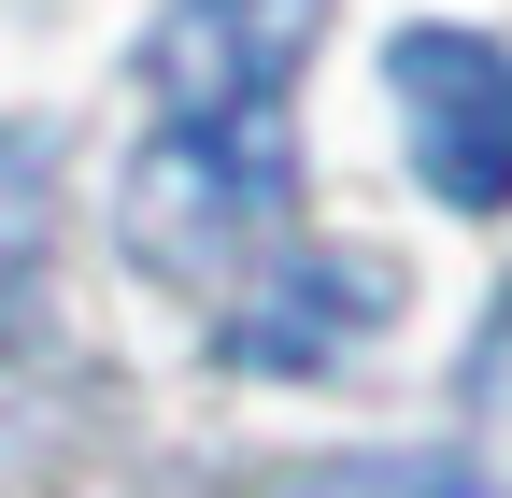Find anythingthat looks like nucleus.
Here are the masks:
<instances>
[{"label":"nucleus","mask_w":512,"mask_h":498,"mask_svg":"<svg viewBox=\"0 0 512 498\" xmlns=\"http://www.w3.org/2000/svg\"><path fill=\"white\" fill-rule=\"evenodd\" d=\"M370 328H384V271L370 257H271L256 299L228 314V356L242 370H342Z\"/></svg>","instance_id":"nucleus-3"},{"label":"nucleus","mask_w":512,"mask_h":498,"mask_svg":"<svg viewBox=\"0 0 512 498\" xmlns=\"http://www.w3.org/2000/svg\"><path fill=\"white\" fill-rule=\"evenodd\" d=\"M384 100H399L413 185L441 214H512V43H484L456 15H413L384 43Z\"/></svg>","instance_id":"nucleus-1"},{"label":"nucleus","mask_w":512,"mask_h":498,"mask_svg":"<svg viewBox=\"0 0 512 498\" xmlns=\"http://www.w3.org/2000/svg\"><path fill=\"white\" fill-rule=\"evenodd\" d=\"M285 498H498L470 456H328L313 484H285Z\"/></svg>","instance_id":"nucleus-4"},{"label":"nucleus","mask_w":512,"mask_h":498,"mask_svg":"<svg viewBox=\"0 0 512 498\" xmlns=\"http://www.w3.org/2000/svg\"><path fill=\"white\" fill-rule=\"evenodd\" d=\"M43 228H57V200H43V157H29V143H0V314L29 299V271H43Z\"/></svg>","instance_id":"nucleus-5"},{"label":"nucleus","mask_w":512,"mask_h":498,"mask_svg":"<svg viewBox=\"0 0 512 498\" xmlns=\"http://www.w3.org/2000/svg\"><path fill=\"white\" fill-rule=\"evenodd\" d=\"M470 413H484V442L512 456V285H498V314H484V342H470Z\"/></svg>","instance_id":"nucleus-6"},{"label":"nucleus","mask_w":512,"mask_h":498,"mask_svg":"<svg viewBox=\"0 0 512 498\" xmlns=\"http://www.w3.org/2000/svg\"><path fill=\"white\" fill-rule=\"evenodd\" d=\"M328 0H171L143 29V86L157 114H242V100H299Z\"/></svg>","instance_id":"nucleus-2"}]
</instances>
